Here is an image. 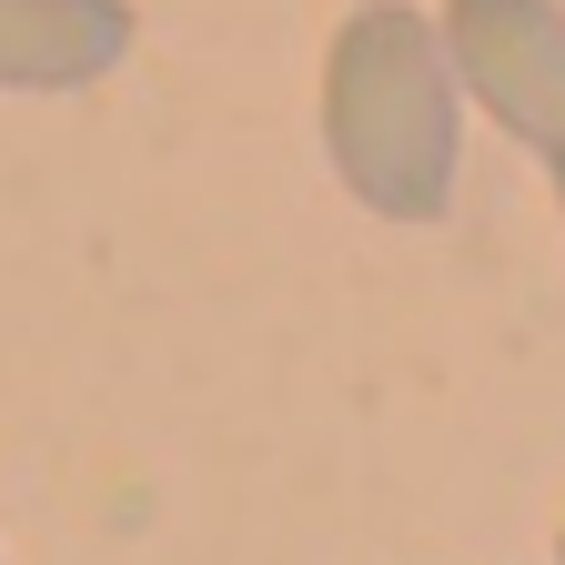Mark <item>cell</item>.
<instances>
[{
    "label": "cell",
    "mask_w": 565,
    "mask_h": 565,
    "mask_svg": "<svg viewBox=\"0 0 565 565\" xmlns=\"http://www.w3.org/2000/svg\"><path fill=\"white\" fill-rule=\"evenodd\" d=\"M545 172H555V212H565V141H555V152H545Z\"/></svg>",
    "instance_id": "4"
},
{
    "label": "cell",
    "mask_w": 565,
    "mask_h": 565,
    "mask_svg": "<svg viewBox=\"0 0 565 565\" xmlns=\"http://www.w3.org/2000/svg\"><path fill=\"white\" fill-rule=\"evenodd\" d=\"M555 565H565V535H555Z\"/></svg>",
    "instance_id": "5"
},
{
    "label": "cell",
    "mask_w": 565,
    "mask_h": 565,
    "mask_svg": "<svg viewBox=\"0 0 565 565\" xmlns=\"http://www.w3.org/2000/svg\"><path fill=\"white\" fill-rule=\"evenodd\" d=\"M435 31H445L465 102H484V121L515 131L525 152H555L565 141V0H445Z\"/></svg>",
    "instance_id": "2"
},
{
    "label": "cell",
    "mask_w": 565,
    "mask_h": 565,
    "mask_svg": "<svg viewBox=\"0 0 565 565\" xmlns=\"http://www.w3.org/2000/svg\"><path fill=\"white\" fill-rule=\"evenodd\" d=\"M323 162L384 223H445L465 182V82L414 0L343 11L323 51Z\"/></svg>",
    "instance_id": "1"
},
{
    "label": "cell",
    "mask_w": 565,
    "mask_h": 565,
    "mask_svg": "<svg viewBox=\"0 0 565 565\" xmlns=\"http://www.w3.org/2000/svg\"><path fill=\"white\" fill-rule=\"evenodd\" d=\"M131 41V0H0V92H92Z\"/></svg>",
    "instance_id": "3"
}]
</instances>
